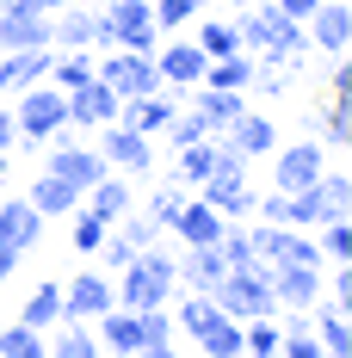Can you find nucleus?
I'll list each match as a JSON object with an SVG mask.
<instances>
[{
    "instance_id": "1",
    "label": "nucleus",
    "mask_w": 352,
    "mask_h": 358,
    "mask_svg": "<svg viewBox=\"0 0 352 358\" xmlns=\"http://www.w3.org/2000/svg\"><path fill=\"white\" fill-rule=\"evenodd\" d=\"M216 309L235 315V322H253V315H279V296H272V272L266 259H247V266H229L216 278Z\"/></svg>"
},
{
    "instance_id": "2",
    "label": "nucleus",
    "mask_w": 352,
    "mask_h": 358,
    "mask_svg": "<svg viewBox=\"0 0 352 358\" xmlns=\"http://www.w3.org/2000/svg\"><path fill=\"white\" fill-rule=\"evenodd\" d=\"M346 204H352L346 167H340V173H321V179H309V185H297V192H284V229H321V222L346 216Z\"/></svg>"
},
{
    "instance_id": "3",
    "label": "nucleus",
    "mask_w": 352,
    "mask_h": 358,
    "mask_svg": "<svg viewBox=\"0 0 352 358\" xmlns=\"http://www.w3.org/2000/svg\"><path fill=\"white\" fill-rule=\"evenodd\" d=\"M174 290H179V266L161 248H142L136 259L118 272V303H124V309H155V303H167Z\"/></svg>"
},
{
    "instance_id": "4",
    "label": "nucleus",
    "mask_w": 352,
    "mask_h": 358,
    "mask_svg": "<svg viewBox=\"0 0 352 358\" xmlns=\"http://www.w3.org/2000/svg\"><path fill=\"white\" fill-rule=\"evenodd\" d=\"M13 124H19V143H25V148H43V143H50V130L69 124V93H62L56 80H31V87H19Z\"/></svg>"
},
{
    "instance_id": "5",
    "label": "nucleus",
    "mask_w": 352,
    "mask_h": 358,
    "mask_svg": "<svg viewBox=\"0 0 352 358\" xmlns=\"http://www.w3.org/2000/svg\"><path fill=\"white\" fill-rule=\"evenodd\" d=\"M43 241V216L25 204V198H6L0 204V278H13L19 272V259Z\"/></svg>"
},
{
    "instance_id": "6",
    "label": "nucleus",
    "mask_w": 352,
    "mask_h": 358,
    "mask_svg": "<svg viewBox=\"0 0 352 358\" xmlns=\"http://www.w3.org/2000/svg\"><path fill=\"white\" fill-rule=\"evenodd\" d=\"M99 80H106L118 99H136V93H155V87H161V69H155V56H142V50H106V56H99Z\"/></svg>"
},
{
    "instance_id": "7",
    "label": "nucleus",
    "mask_w": 352,
    "mask_h": 358,
    "mask_svg": "<svg viewBox=\"0 0 352 358\" xmlns=\"http://www.w3.org/2000/svg\"><path fill=\"white\" fill-rule=\"evenodd\" d=\"M111 303H118V285L87 266V272H74L69 285H62V322H99Z\"/></svg>"
},
{
    "instance_id": "8",
    "label": "nucleus",
    "mask_w": 352,
    "mask_h": 358,
    "mask_svg": "<svg viewBox=\"0 0 352 358\" xmlns=\"http://www.w3.org/2000/svg\"><path fill=\"white\" fill-rule=\"evenodd\" d=\"M99 155H106V167H118V173H148L155 167V143L142 136V130H130V124H99Z\"/></svg>"
},
{
    "instance_id": "9",
    "label": "nucleus",
    "mask_w": 352,
    "mask_h": 358,
    "mask_svg": "<svg viewBox=\"0 0 352 358\" xmlns=\"http://www.w3.org/2000/svg\"><path fill=\"white\" fill-rule=\"evenodd\" d=\"M106 19H111V37H118V50H142V56H155L161 31H155V13H148V0H111Z\"/></svg>"
},
{
    "instance_id": "10",
    "label": "nucleus",
    "mask_w": 352,
    "mask_h": 358,
    "mask_svg": "<svg viewBox=\"0 0 352 358\" xmlns=\"http://www.w3.org/2000/svg\"><path fill=\"white\" fill-rule=\"evenodd\" d=\"M204 62H211V56H204L192 37H179V43H167V50L155 43V69H161V87H174V93L198 87V80H204Z\"/></svg>"
},
{
    "instance_id": "11",
    "label": "nucleus",
    "mask_w": 352,
    "mask_h": 358,
    "mask_svg": "<svg viewBox=\"0 0 352 358\" xmlns=\"http://www.w3.org/2000/svg\"><path fill=\"white\" fill-rule=\"evenodd\" d=\"M279 161H272V179H279V192H297V185H309V179L328 173V148L321 143H290V148H272Z\"/></svg>"
},
{
    "instance_id": "12",
    "label": "nucleus",
    "mask_w": 352,
    "mask_h": 358,
    "mask_svg": "<svg viewBox=\"0 0 352 358\" xmlns=\"http://www.w3.org/2000/svg\"><path fill=\"white\" fill-rule=\"evenodd\" d=\"M118 106H124V99L111 93L99 74H93L87 87H74V93H69V130H99V124L118 117Z\"/></svg>"
},
{
    "instance_id": "13",
    "label": "nucleus",
    "mask_w": 352,
    "mask_h": 358,
    "mask_svg": "<svg viewBox=\"0 0 352 358\" xmlns=\"http://www.w3.org/2000/svg\"><path fill=\"white\" fill-rule=\"evenodd\" d=\"M303 31H309V43H316V50L346 56V43H352V6H346V0H321L316 13L303 19Z\"/></svg>"
},
{
    "instance_id": "14",
    "label": "nucleus",
    "mask_w": 352,
    "mask_h": 358,
    "mask_svg": "<svg viewBox=\"0 0 352 358\" xmlns=\"http://www.w3.org/2000/svg\"><path fill=\"white\" fill-rule=\"evenodd\" d=\"M198 198H204L211 210H223L229 222H235V216H247V210H253V192H247V167H216V173L198 185Z\"/></svg>"
},
{
    "instance_id": "15",
    "label": "nucleus",
    "mask_w": 352,
    "mask_h": 358,
    "mask_svg": "<svg viewBox=\"0 0 352 358\" xmlns=\"http://www.w3.org/2000/svg\"><path fill=\"white\" fill-rule=\"evenodd\" d=\"M284 25H290V13H279V6H253V0H247L241 13H235V37H241L247 56L272 50V43L284 37Z\"/></svg>"
},
{
    "instance_id": "16",
    "label": "nucleus",
    "mask_w": 352,
    "mask_h": 358,
    "mask_svg": "<svg viewBox=\"0 0 352 358\" xmlns=\"http://www.w3.org/2000/svg\"><path fill=\"white\" fill-rule=\"evenodd\" d=\"M266 272H272L279 309H309V303H321V266H266Z\"/></svg>"
},
{
    "instance_id": "17",
    "label": "nucleus",
    "mask_w": 352,
    "mask_h": 358,
    "mask_svg": "<svg viewBox=\"0 0 352 358\" xmlns=\"http://www.w3.org/2000/svg\"><path fill=\"white\" fill-rule=\"evenodd\" d=\"M223 136H229V148H235L241 161H260V155H272V148H279V124H272L266 111H241Z\"/></svg>"
},
{
    "instance_id": "18",
    "label": "nucleus",
    "mask_w": 352,
    "mask_h": 358,
    "mask_svg": "<svg viewBox=\"0 0 352 358\" xmlns=\"http://www.w3.org/2000/svg\"><path fill=\"white\" fill-rule=\"evenodd\" d=\"M43 43H50V13H31V6L0 13V50H43Z\"/></svg>"
},
{
    "instance_id": "19",
    "label": "nucleus",
    "mask_w": 352,
    "mask_h": 358,
    "mask_svg": "<svg viewBox=\"0 0 352 358\" xmlns=\"http://www.w3.org/2000/svg\"><path fill=\"white\" fill-rule=\"evenodd\" d=\"M185 93H192V111H198V124H204V130H229V124H235V117H241V93H229V87H204V80H198V87H185Z\"/></svg>"
},
{
    "instance_id": "20",
    "label": "nucleus",
    "mask_w": 352,
    "mask_h": 358,
    "mask_svg": "<svg viewBox=\"0 0 352 358\" xmlns=\"http://www.w3.org/2000/svg\"><path fill=\"white\" fill-rule=\"evenodd\" d=\"M174 266H179V285H185V290H216V278L229 272V259H223L216 241H192L185 259H174Z\"/></svg>"
},
{
    "instance_id": "21",
    "label": "nucleus",
    "mask_w": 352,
    "mask_h": 358,
    "mask_svg": "<svg viewBox=\"0 0 352 358\" xmlns=\"http://www.w3.org/2000/svg\"><path fill=\"white\" fill-rule=\"evenodd\" d=\"M309 334H316V346H321V358H352V327H346V309L340 303H309Z\"/></svg>"
},
{
    "instance_id": "22",
    "label": "nucleus",
    "mask_w": 352,
    "mask_h": 358,
    "mask_svg": "<svg viewBox=\"0 0 352 358\" xmlns=\"http://www.w3.org/2000/svg\"><path fill=\"white\" fill-rule=\"evenodd\" d=\"M223 229H229V216L223 210H211L204 198H185L179 204V216H174V235L192 248V241H223Z\"/></svg>"
},
{
    "instance_id": "23",
    "label": "nucleus",
    "mask_w": 352,
    "mask_h": 358,
    "mask_svg": "<svg viewBox=\"0 0 352 358\" xmlns=\"http://www.w3.org/2000/svg\"><path fill=\"white\" fill-rule=\"evenodd\" d=\"M80 204H87V210L99 216V222H118V216L130 210L136 198H130V179H118V173L106 167V173H99L93 185H87V198H80Z\"/></svg>"
},
{
    "instance_id": "24",
    "label": "nucleus",
    "mask_w": 352,
    "mask_h": 358,
    "mask_svg": "<svg viewBox=\"0 0 352 358\" xmlns=\"http://www.w3.org/2000/svg\"><path fill=\"white\" fill-rule=\"evenodd\" d=\"M80 198H87L80 185H69V179H56V173H37V185H31V198H25V204H31V210L50 222V216H69Z\"/></svg>"
},
{
    "instance_id": "25",
    "label": "nucleus",
    "mask_w": 352,
    "mask_h": 358,
    "mask_svg": "<svg viewBox=\"0 0 352 358\" xmlns=\"http://www.w3.org/2000/svg\"><path fill=\"white\" fill-rule=\"evenodd\" d=\"M167 346H174V309H167V303H155V309H136V352L167 358Z\"/></svg>"
},
{
    "instance_id": "26",
    "label": "nucleus",
    "mask_w": 352,
    "mask_h": 358,
    "mask_svg": "<svg viewBox=\"0 0 352 358\" xmlns=\"http://www.w3.org/2000/svg\"><path fill=\"white\" fill-rule=\"evenodd\" d=\"M93 74H99V56H93V50H62V56H50V74H43V80H56L62 93H74V87H87Z\"/></svg>"
},
{
    "instance_id": "27",
    "label": "nucleus",
    "mask_w": 352,
    "mask_h": 358,
    "mask_svg": "<svg viewBox=\"0 0 352 358\" xmlns=\"http://www.w3.org/2000/svg\"><path fill=\"white\" fill-rule=\"evenodd\" d=\"M204 87H229V93H247V87H253V62H247V50L211 56V62H204Z\"/></svg>"
},
{
    "instance_id": "28",
    "label": "nucleus",
    "mask_w": 352,
    "mask_h": 358,
    "mask_svg": "<svg viewBox=\"0 0 352 358\" xmlns=\"http://www.w3.org/2000/svg\"><path fill=\"white\" fill-rule=\"evenodd\" d=\"M216 315H223V309H216V296H211V290H185V303L174 309V327L185 334V340H198V334H204Z\"/></svg>"
},
{
    "instance_id": "29",
    "label": "nucleus",
    "mask_w": 352,
    "mask_h": 358,
    "mask_svg": "<svg viewBox=\"0 0 352 358\" xmlns=\"http://www.w3.org/2000/svg\"><path fill=\"white\" fill-rule=\"evenodd\" d=\"M19 322L37 327V334H50V327L62 322V285H37L31 296H25V309H19Z\"/></svg>"
},
{
    "instance_id": "30",
    "label": "nucleus",
    "mask_w": 352,
    "mask_h": 358,
    "mask_svg": "<svg viewBox=\"0 0 352 358\" xmlns=\"http://www.w3.org/2000/svg\"><path fill=\"white\" fill-rule=\"evenodd\" d=\"M192 346H198V352H211V358H241V322H235V315H216Z\"/></svg>"
},
{
    "instance_id": "31",
    "label": "nucleus",
    "mask_w": 352,
    "mask_h": 358,
    "mask_svg": "<svg viewBox=\"0 0 352 358\" xmlns=\"http://www.w3.org/2000/svg\"><path fill=\"white\" fill-rule=\"evenodd\" d=\"M50 352H56V358H93V352H99V334H93V322H56Z\"/></svg>"
},
{
    "instance_id": "32",
    "label": "nucleus",
    "mask_w": 352,
    "mask_h": 358,
    "mask_svg": "<svg viewBox=\"0 0 352 358\" xmlns=\"http://www.w3.org/2000/svg\"><path fill=\"white\" fill-rule=\"evenodd\" d=\"M192 43H198L204 56H229V50H241V37H235V19H198Z\"/></svg>"
},
{
    "instance_id": "33",
    "label": "nucleus",
    "mask_w": 352,
    "mask_h": 358,
    "mask_svg": "<svg viewBox=\"0 0 352 358\" xmlns=\"http://www.w3.org/2000/svg\"><path fill=\"white\" fill-rule=\"evenodd\" d=\"M43 352H50V340L37 327H25V322L0 327V358H43Z\"/></svg>"
},
{
    "instance_id": "34",
    "label": "nucleus",
    "mask_w": 352,
    "mask_h": 358,
    "mask_svg": "<svg viewBox=\"0 0 352 358\" xmlns=\"http://www.w3.org/2000/svg\"><path fill=\"white\" fill-rule=\"evenodd\" d=\"M148 13H155V31H185L198 19V0H148Z\"/></svg>"
},
{
    "instance_id": "35",
    "label": "nucleus",
    "mask_w": 352,
    "mask_h": 358,
    "mask_svg": "<svg viewBox=\"0 0 352 358\" xmlns=\"http://www.w3.org/2000/svg\"><path fill=\"white\" fill-rule=\"evenodd\" d=\"M69 216H74V248H80L87 259H93V253H99V241H106V229H111V222H99V216L87 210V204H74Z\"/></svg>"
},
{
    "instance_id": "36",
    "label": "nucleus",
    "mask_w": 352,
    "mask_h": 358,
    "mask_svg": "<svg viewBox=\"0 0 352 358\" xmlns=\"http://www.w3.org/2000/svg\"><path fill=\"white\" fill-rule=\"evenodd\" d=\"M316 130H321L334 148H346V136H352V99H334V106L316 117Z\"/></svg>"
},
{
    "instance_id": "37",
    "label": "nucleus",
    "mask_w": 352,
    "mask_h": 358,
    "mask_svg": "<svg viewBox=\"0 0 352 358\" xmlns=\"http://www.w3.org/2000/svg\"><path fill=\"white\" fill-rule=\"evenodd\" d=\"M316 248H321V259H352V229H346V216H334V222H321Z\"/></svg>"
},
{
    "instance_id": "38",
    "label": "nucleus",
    "mask_w": 352,
    "mask_h": 358,
    "mask_svg": "<svg viewBox=\"0 0 352 358\" xmlns=\"http://www.w3.org/2000/svg\"><path fill=\"white\" fill-rule=\"evenodd\" d=\"M179 204H185V185H161V192H155V204H148V216H155V222H161V229H174V216H179Z\"/></svg>"
},
{
    "instance_id": "39",
    "label": "nucleus",
    "mask_w": 352,
    "mask_h": 358,
    "mask_svg": "<svg viewBox=\"0 0 352 358\" xmlns=\"http://www.w3.org/2000/svg\"><path fill=\"white\" fill-rule=\"evenodd\" d=\"M93 50H118V37H111V19H106V6L93 13Z\"/></svg>"
},
{
    "instance_id": "40",
    "label": "nucleus",
    "mask_w": 352,
    "mask_h": 358,
    "mask_svg": "<svg viewBox=\"0 0 352 358\" xmlns=\"http://www.w3.org/2000/svg\"><path fill=\"white\" fill-rule=\"evenodd\" d=\"M328 290H334V303H340V309L352 303V272H346V259H340V272H334V285H328Z\"/></svg>"
},
{
    "instance_id": "41",
    "label": "nucleus",
    "mask_w": 352,
    "mask_h": 358,
    "mask_svg": "<svg viewBox=\"0 0 352 358\" xmlns=\"http://www.w3.org/2000/svg\"><path fill=\"white\" fill-rule=\"evenodd\" d=\"M272 6H279V13H290V19H309L321 0H272Z\"/></svg>"
},
{
    "instance_id": "42",
    "label": "nucleus",
    "mask_w": 352,
    "mask_h": 358,
    "mask_svg": "<svg viewBox=\"0 0 352 358\" xmlns=\"http://www.w3.org/2000/svg\"><path fill=\"white\" fill-rule=\"evenodd\" d=\"M334 99H352V69H346V56H340V69H334Z\"/></svg>"
},
{
    "instance_id": "43",
    "label": "nucleus",
    "mask_w": 352,
    "mask_h": 358,
    "mask_svg": "<svg viewBox=\"0 0 352 358\" xmlns=\"http://www.w3.org/2000/svg\"><path fill=\"white\" fill-rule=\"evenodd\" d=\"M13 143H19V124H13V111H0V155H6Z\"/></svg>"
},
{
    "instance_id": "44",
    "label": "nucleus",
    "mask_w": 352,
    "mask_h": 358,
    "mask_svg": "<svg viewBox=\"0 0 352 358\" xmlns=\"http://www.w3.org/2000/svg\"><path fill=\"white\" fill-rule=\"evenodd\" d=\"M43 6H50V13H56V6H80V0H43Z\"/></svg>"
},
{
    "instance_id": "45",
    "label": "nucleus",
    "mask_w": 352,
    "mask_h": 358,
    "mask_svg": "<svg viewBox=\"0 0 352 358\" xmlns=\"http://www.w3.org/2000/svg\"><path fill=\"white\" fill-rule=\"evenodd\" d=\"M0 173H6V155H0Z\"/></svg>"
},
{
    "instance_id": "46",
    "label": "nucleus",
    "mask_w": 352,
    "mask_h": 358,
    "mask_svg": "<svg viewBox=\"0 0 352 358\" xmlns=\"http://www.w3.org/2000/svg\"><path fill=\"white\" fill-rule=\"evenodd\" d=\"M198 6H211V0H198Z\"/></svg>"
}]
</instances>
